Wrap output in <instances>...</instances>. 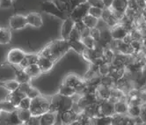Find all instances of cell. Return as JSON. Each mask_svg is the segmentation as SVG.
<instances>
[{
	"label": "cell",
	"mask_w": 146,
	"mask_h": 125,
	"mask_svg": "<svg viewBox=\"0 0 146 125\" xmlns=\"http://www.w3.org/2000/svg\"><path fill=\"white\" fill-rule=\"evenodd\" d=\"M30 105H31V99H29L28 97H25L20 100L18 106V109H29Z\"/></svg>",
	"instance_id": "cell-42"
},
{
	"label": "cell",
	"mask_w": 146,
	"mask_h": 125,
	"mask_svg": "<svg viewBox=\"0 0 146 125\" xmlns=\"http://www.w3.org/2000/svg\"><path fill=\"white\" fill-rule=\"evenodd\" d=\"M111 89L109 87L107 86H100L97 89V95L99 97V99L100 100V101L102 100H107L109 99L110 95H111Z\"/></svg>",
	"instance_id": "cell-22"
},
{
	"label": "cell",
	"mask_w": 146,
	"mask_h": 125,
	"mask_svg": "<svg viewBox=\"0 0 146 125\" xmlns=\"http://www.w3.org/2000/svg\"><path fill=\"white\" fill-rule=\"evenodd\" d=\"M24 125H40V122H39V118L38 117H34L32 116L27 122H26L25 123H23Z\"/></svg>",
	"instance_id": "cell-48"
},
{
	"label": "cell",
	"mask_w": 146,
	"mask_h": 125,
	"mask_svg": "<svg viewBox=\"0 0 146 125\" xmlns=\"http://www.w3.org/2000/svg\"><path fill=\"white\" fill-rule=\"evenodd\" d=\"M41 11H43L44 13L53 15L55 17H57L61 19H64V12H62V10L57 6V5L53 2V1H45L43 3H41L40 5Z\"/></svg>",
	"instance_id": "cell-4"
},
{
	"label": "cell",
	"mask_w": 146,
	"mask_h": 125,
	"mask_svg": "<svg viewBox=\"0 0 146 125\" xmlns=\"http://www.w3.org/2000/svg\"><path fill=\"white\" fill-rule=\"evenodd\" d=\"M82 22L84 23V25L89 28V29H92V28H95L97 27L99 22H100V19L94 18V17H92L89 14L86 15L84 18L82 19Z\"/></svg>",
	"instance_id": "cell-23"
},
{
	"label": "cell",
	"mask_w": 146,
	"mask_h": 125,
	"mask_svg": "<svg viewBox=\"0 0 146 125\" xmlns=\"http://www.w3.org/2000/svg\"><path fill=\"white\" fill-rule=\"evenodd\" d=\"M101 102L99 99L97 93H85L84 95L80 96L78 100L77 101L78 107L80 109H85L86 108L92 105V104H96Z\"/></svg>",
	"instance_id": "cell-5"
},
{
	"label": "cell",
	"mask_w": 146,
	"mask_h": 125,
	"mask_svg": "<svg viewBox=\"0 0 146 125\" xmlns=\"http://www.w3.org/2000/svg\"><path fill=\"white\" fill-rule=\"evenodd\" d=\"M26 53L19 49H12L7 54V61L13 65H19L25 57Z\"/></svg>",
	"instance_id": "cell-7"
},
{
	"label": "cell",
	"mask_w": 146,
	"mask_h": 125,
	"mask_svg": "<svg viewBox=\"0 0 146 125\" xmlns=\"http://www.w3.org/2000/svg\"><path fill=\"white\" fill-rule=\"evenodd\" d=\"M142 113V106H129L127 116L131 118L140 117Z\"/></svg>",
	"instance_id": "cell-31"
},
{
	"label": "cell",
	"mask_w": 146,
	"mask_h": 125,
	"mask_svg": "<svg viewBox=\"0 0 146 125\" xmlns=\"http://www.w3.org/2000/svg\"><path fill=\"white\" fill-rule=\"evenodd\" d=\"M112 124V116H99L93 118L92 125H111Z\"/></svg>",
	"instance_id": "cell-32"
},
{
	"label": "cell",
	"mask_w": 146,
	"mask_h": 125,
	"mask_svg": "<svg viewBox=\"0 0 146 125\" xmlns=\"http://www.w3.org/2000/svg\"><path fill=\"white\" fill-rule=\"evenodd\" d=\"M129 116L127 114L121 116V114H113L112 116V124L111 125H127Z\"/></svg>",
	"instance_id": "cell-29"
},
{
	"label": "cell",
	"mask_w": 146,
	"mask_h": 125,
	"mask_svg": "<svg viewBox=\"0 0 146 125\" xmlns=\"http://www.w3.org/2000/svg\"><path fill=\"white\" fill-rule=\"evenodd\" d=\"M0 108H1L2 111H5L8 114L13 113L17 110V108H15L11 102H9L7 100L0 101Z\"/></svg>",
	"instance_id": "cell-36"
},
{
	"label": "cell",
	"mask_w": 146,
	"mask_h": 125,
	"mask_svg": "<svg viewBox=\"0 0 146 125\" xmlns=\"http://www.w3.org/2000/svg\"><path fill=\"white\" fill-rule=\"evenodd\" d=\"M9 1H11V2H13V0H9Z\"/></svg>",
	"instance_id": "cell-55"
},
{
	"label": "cell",
	"mask_w": 146,
	"mask_h": 125,
	"mask_svg": "<svg viewBox=\"0 0 146 125\" xmlns=\"http://www.w3.org/2000/svg\"><path fill=\"white\" fill-rule=\"evenodd\" d=\"M58 93L62 96H66V97H70L72 98L76 94V92L75 90L73 89L72 87L70 86H68L64 84H62L58 89Z\"/></svg>",
	"instance_id": "cell-28"
},
{
	"label": "cell",
	"mask_w": 146,
	"mask_h": 125,
	"mask_svg": "<svg viewBox=\"0 0 146 125\" xmlns=\"http://www.w3.org/2000/svg\"><path fill=\"white\" fill-rule=\"evenodd\" d=\"M110 32H111V36L113 41H122L128 34H129L128 31L126 30L122 25H121L120 23L117 24L116 26H114L113 27L110 28Z\"/></svg>",
	"instance_id": "cell-10"
},
{
	"label": "cell",
	"mask_w": 146,
	"mask_h": 125,
	"mask_svg": "<svg viewBox=\"0 0 146 125\" xmlns=\"http://www.w3.org/2000/svg\"><path fill=\"white\" fill-rule=\"evenodd\" d=\"M57 114L52 112H47L39 118L40 125H53L56 121Z\"/></svg>",
	"instance_id": "cell-19"
},
{
	"label": "cell",
	"mask_w": 146,
	"mask_h": 125,
	"mask_svg": "<svg viewBox=\"0 0 146 125\" xmlns=\"http://www.w3.org/2000/svg\"><path fill=\"white\" fill-rule=\"evenodd\" d=\"M86 2L91 5V6H95L100 9H105V5L102 0H86Z\"/></svg>",
	"instance_id": "cell-45"
},
{
	"label": "cell",
	"mask_w": 146,
	"mask_h": 125,
	"mask_svg": "<svg viewBox=\"0 0 146 125\" xmlns=\"http://www.w3.org/2000/svg\"><path fill=\"white\" fill-rule=\"evenodd\" d=\"M90 5L86 2L84 4H81L78 6H76L72 11L70 13L69 17L74 20L75 22L77 21H80L82 20V19L84 18L86 15L88 14V11H89V8H90Z\"/></svg>",
	"instance_id": "cell-6"
},
{
	"label": "cell",
	"mask_w": 146,
	"mask_h": 125,
	"mask_svg": "<svg viewBox=\"0 0 146 125\" xmlns=\"http://www.w3.org/2000/svg\"><path fill=\"white\" fill-rule=\"evenodd\" d=\"M57 6L62 10V12H69V13L72 11L70 5V0H57Z\"/></svg>",
	"instance_id": "cell-40"
},
{
	"label": "cell",
	"mask_w": 146,
	"mask_h": 125,
	"mask_svg": "<svg viewBox=\"0 0 146 125\" xmlns=\"http://www.w3.org/2000/svg\"><path fill=\"white\" fill-rule=\"evenodd\" d=\"M19 125H24V124H23V123H21V124H19Z\"/></svg>",
	"instance_id": "cell-56"
},
{
	"label": "cell",
	"mask_w": 146,
	"mask_h": 125,
	"mask_svg": "<svg viewBox=\"0 0 146 125\" xmlns=\"http://www.w3.org/2000/svg\"><path fill=\"white\" fill-rule=\"evenodd\" d=\"M90 36L97 43L100 37V30L98 27L90 29Z\"/></svg>",
	"instance_id": "cell-44"
},
{
	"label": "cell",
	"mask_w": 146,
	"mask_h": 125,
	"mask_svg": "<svg viewBox=\"0 0 146 125\" xmlns=\"http://www.w3.org/2000/svg\"><path fill=\"white\" fill-rule=\"evenodd\" d=\"M78 114L74 109H70L65 111L60 114H57L59 116V121L62 123V125H70L73 122H75L78 118Z\"/></svg>",
	"instance_id": "cell-8"
},
{
	"label": "cell",
	"mask_w": 146,
	"mask_h": 125,
	"mask_svg": "<svg viewBox=\"0 0 146 125\" xmlns=\"http://www.w3.org/2000/svg\"><path fill=\"white\" fill-rule=\"evenodd\" d=\"M75 27V21L73 19H71L70 17L66 18L64 20V23L62 26V30H61V34H62V40H68L69 36L71 33V31L73 28Z\"/></svg>",
	"instance_id": "cell-12"
},
{
	"label": "cell",
	"mask_w": 146,
	"mask_h": 125,
	"mask_svg": "<svg viewBox=\"0 0 146 125\" xmlns=\"http://www.w3.org/2000/svg\"><path fill=\"white\" fill-rule=\"evenodd\" d=\"M5 122V125H19L22 123L18 116L17 110L13 113H10L8 114V116L6 117Z\"/></svg>",
	"instance_id": "cell-30"
},
{
	"label": "cell",
	"mask_w": 146,
	"mask_h": 125,
	"mask_svg": "<svg viewBox=\"0 0 146 125\" xmlns=\"http://www.w3.org/2000/svg\"><path fill=\"white\" fill-rule=\"evenodd\" d=\"M114 104L110 102L108 100H102L100 102V111L101 114L104 116H113V114H115L114 113Z\"/></svg>",
	"instance_id": "cell-17"
},
{
	"label": "cell",
	"mask_w": 146,
	"mask_h": 125,
	"mask_svg": "<svg viewBox=\"0 0 146 125\" xmlns=\"http://www.w3.org/2000/svg\"><path fill=\"white\" fill-rule=\"evenodd\" d=\"M143 88H144V89H146V86H144V87H143Z\"/></svg>",
	"instance_id": "cell-54"
},
{
	"label": "cell",
	"mask_w": 146,
	"mask_h": 125,
	"mask_svg": "<svg viewBox=\"0 0 146 125\" xmlns=\"http://www.w3.org/2000/svg\"><path fill=\"white\" fill-rule=\"evenodd\" d=\"M81 41L86 49H94L97 46V43L90 35L81 38Z\"/></svg>",
	"instance_id": "cell-37"
},
{
	"label": "cell",
	"mask_w": 146,
	"mask_h": 125,
	"mask_svg": "<svg viewBox=\"0 0 146 125\" xmlns=\"http://www.w3.org/2000/svg\"><path fill=\"white\" fill-rule=\"evenodd\" d=\"M114 113L116 114H121L125 116L128 113L129 104L127 103V95H125L121 100H118L116 103H114Z\"/></svg>",
	"instance_id": "cell-16"
},
{
	"label": "cell",
	"mask_w": 146,
	"mask_h": 125,
	"mask_svg": "<svg viewBox=\"0 0 146 125\" xmlns=\"http://www.w3.org/2000/svg\"><path fill=\"white\" fill-rule=\"evenodd\" d=\"M54 64L55 62L45 57H42V56H40L38 55V60H37V64L41 72H47V71H49L54 66Z\"/></svg>",
	"instance_id": "cell-14"
},
{
	"label": "cell",
	"mask_w": 146,
	"mask_h": 125,
	"mask_svg": "<svg viewBox=\"0 0 146 125\" xmlns=\"http://www.w3.org/2000/svg\"><path fill=\"white\" fill-rule=\"evenodd\" d=\"M143 50H144L145 54H146V38L143 40Z\"/></svg>",
	"instance_id": "cell-51"
},
{
	"label": "cell",
	"mask_w": 146,
	"mask_h": 125,
	"mask_svg": "<svg viewBox=\"0 0 146 125\" xmlns=\"http://www.w3.org/2000/svg\"><path fill=\"white\" fill-rule=\"evenodd\" d=\"M100 85L109 88H113L115 86V81L113 79L110 75L100 76Z\"/></svg>",
	"instance_id": "cell-35"
},
{
	"label": "cell",
	"mask_w": 146,
	"mask_h": 125,
	"mask_svg": "<svg viewBox=\"0 0 146 125\" xmlns=\"http://www.w3.org/2000/svg\"><path fill=\"white\" fill-rule=\"evenodd\" d=\"M17 114H18V116L20 122L22 123H25L32 117V114H31V112L29 111V109H18L17 108Z\"/></svg>",
	"instance_id": "cell-34"
},
{
	"label": "cell",
	"mask_w": 146,
	"mask_h": 125,
	"mask_svg": "<svg viewBox=\"0 0 146 125\" xmlns=\"http://www.w3.org/2000/svg\"><path fill=\"white\" fill-rule=\"evenodd\" d=\"M130 47L134 51V54H138L143 49V41H137V40H132L130 43Z\"/></svg>",
	"instance_id": "cell-38"
},
{
	"label": "cell",
	"mask_w": 146,
	"mask_h": 125,
	"mask_svg": "<svg viewBox=\"0 0 146 125\" xmlns=\"http://www.w3.org/2000/svg\"><path fill=\"white\" fill-rule=\"evenodd\" d=\"M114 56H115V51L113 49V48H107L104 49L103 51V55H102V58L105 62V64H111L114 58Z\"/></svg>",
	"instance_id": "cell-25"
},
{
	"label": "cell",
	"mask_w": 146,
	"mask_h": 125,
	"mask_svg": "<svg viewBox=\"0 0 146 125\" xmlns=\"http://www.w3.org/2000/svg\"><path fill=\"white\" fill-rule=\"evenodd\" d=\"M70 49V48L68 41L62 39L50 43L48 46H46L40 51L39 55L45 57L55 62L62 57H64Z\"/></svg>",
	"instance_id": "cell-1"
},
{
	"label": "cell",
	"mask_w": 146,
	"mask_h": 125,
	"mask_svg": "<svg viewBox=\"0 0 146 125\" xmlns=\"http://www.w3.org/2000/svg\"><path fill=\"white\" fill-rule=\"evenodd\" d=\"M27 23V25H30L34 27H40L43 25V20L41 16L39 13H30L26 16Z\"/></svg>",
	"instance_id": "cell-18"
},
{
	"label": "cell",
	"mask_w": 146,
	"mask_h": 125,
	"mask_svg": "<svg viewBox=\"0 0 146 125\" xmlns=\"http://www.w3.org/2000/svg\"><path fill=\"white\" fill-rule=\"evenodd\" d=\"M49 105V111L55 113L56 114H60L65 111H68L72 108L74 100L70 97L62 96L59 93H56L51 98Z\"/></svg>",
	"instance_id": "cell-2"
},
{
	"label": "cell",
	"mask_w": 146,
	"mask_h": 125,
	"mask_svg": "<svg viewBox=\"0 0 146 125\" xmlns=\"http://www.w3.org/2000/svg\"><path fill=\"white\" fill-rule=\"evenodd\" d=\"M102 13H103V10L100 9V8H98V7H95V6H90L89 8V11H88V14L98 19H101V16H102Z\"/></svg>",
	"instance_id": "cell-39"
},
{
	"label": "cell",
	"mask_w": 146,
	"mask_h": 125,
	"mask_svg": "<svg viewBox=\"0 0 146 125\" xmlns=\"http://www.w3.org/2000/svg\"><path fill=\"white\" fill-rule=\"evenodd\" d=\"M12 5V2L9 1V0H1V3H0V6L2 7H10Z\"/></svg>",
	"instance_id": "cell-49"
},
{
	"label": "cell",
	"mask_w": 146,
	"mask_h": 125,
	"mask_svg": "<svg viewBox=\"0 0 146 125\" xmlns=\"http://www.w3.org/2000/svg\"><path fill=\"white\" fill-rule=\"evenodd\" d=\"M84 80L81 79L78 76L75 75V74H69L67 75L64 81H62V84H64L68 86L72 87L74 90L78 89V87L82 86L84 85Z\"/></svg>",
	"instance_id": "cell-11"
},
{
	"label": "cell",
	"mask_w": 146,
	"mask_h": 125,
	"mask_svg": "<svg viewBox=\"0 0 146 125\" xmlns=\"http://www.w3.org/2000/svg\"><path fill=\"white\" fill-rule=\"evenodd\" d=\"M0 85H2L4 87L8 89L10 92H13V91L19 89V84L15 79L3 81V82H1V84H0Z\"/></svg>",
	"instance_id": "cell-33"
},
{
	"label": "cell",
	"mask_w": 146,
	"mask_h": 125,
	"mask_svg": "<svg viewBox=\"0 0 146 125\" xmlns=\"http://www.w3.org/2000/svg\"><path fill=\"white\" fill-rule=\"evenodd\" d=\"M26 73L32 78H36V77H39L42 72L40 71L39 66L37 64H31L27 67H26L25 69H23Z\"/></svg>",
	"instance_id": "cell-24"
},
{
	"label": "cell",
	"mask_w": 146,
	"mask_h": 125,
	"mask_svg": "<svg viewBox=\"0 0 146 125\" xmlns=\"http://www.w3.org/2000/svg\"><path fill=\"white\" fill-rule=\"evenodd\" d=\"M27 25L26 16L16 14L10 18L9 19V27L13 30H19L24 28Z\"/></svg>",
	"instance_id": "cell-9"
},
{
	"label": "cell",
	"mask_w": 146,
	"mask_h": 125,
	"mask_svg": "<svg viewBox=\"0 0 146 125\" xmlns=\"http://www.w3.org/2000/svg\"><path fill=\"white\" fill-rule=\"evenodd\" d=\"M53 125H62V123L59 120H56V122H55Z\"/></svg>",
	"instance_id": "cell-52"
},
{
	"label": "cell",
	"mask_w": 146,
	"mask_h": 125,
	"mask_svg": "<svg viewBox=\"0 0 146 125\" xmlns=\"http://www.w3.org/2000/svg\"><path fill=\"white\" fill-rule=\"evenodd\" d=\"M68 40H72V41H80L81 40V34L77 28H73L71 33L69 36Z\"/></svg>",
	"instance_id": "cell-43"
},
{
	"label": "cell",
	"mask_w": 146,
	"mask_h": 125,
	"mask_svg": "<svg viewBox=\"0 0 146 125\" xmlns=\"http://www.w3.org/2000/svg\"><path fill=\"white\" fill-rule=\"evenodd\" d=\"M68 43H69V45H70V48L72 49L73 50H75L77 53L82 55V53L84 52V50L86 49L85 47V45L82 43L81 40L80 41H72V40H67Z\"/></svg>",
	"instance_id": "cell-26"
},
{
	"label": "cell",
	"mask_w": 146,
	"mask_h": 125,
	"mask_svg": "<svg viewBox=\"0 0 146 125\" xmlns=\"http://www.w3.org/2000/svg\"><path fill=\"white\" fill-rule=\"evenodd\" d=\"M15 80L19 85L29 84L31 78L26 73V71L23 69H18L15 71Z\"/></svg>",
	"instance_id": "cell-20"
},
{
	"label": "cell",
	"mask_w": 146,
	"mask_h": 125,
	"mask_svg": "<svg viewBox=\"0 0 146 125\" xmlns=\"http://www.w3.org/2000/svg\"><path fill=\"white\" fill-rule=\"evenodd\" d=\"M49 101L43 96H39L31 100L29 111L34 117H40L43 114L49 111Z\"/></svg>",
	"instance_id": "cell-3"
},
{
	"label": "cell",
	"mask_w": 146,
	"mask_h": 125,
	"mask_svg": "<svg viewBox=\"0 0 146 125\" xmlns=\"http://www.w3.org/2000/svg\"><path fill=\"white\" fill-rule=\"evenodd\" d=\"M110 9L113 12L125 14L128 10V0H113Z\"/></svg>",
	"instance_id": "cell-15"
},
{
	"label": "cell",
	"mask_w": 146,
	"mask_h": 125,
	"mask_svg": "<svg viewBox=\"0 0 146 125\" xmlns=\"http://www.w3.org/2000/svg\"><path fill=\"white\" fill-rule=\"evenodd\" d=\"M0 3H1V0H0Z\"/></svg>",
	"instance_id": "cell-57"
},
{
	"label": "cell",
	"mask_w": 146,
	"mask_h": 125,
	"mask_svg": "<svg viewBox=\"0 0 146 125\" xmlns=\"http://www.w3.org/2000/svg\"><path fill=\"white\" fill-rule=\"evenodd\" d=\"M141 18L143 22L146 25V8H144L143 11H142V14H141Z\"/></svg>",
	"instance_id": "cell-50"
},
{
	"label": "cell",
	"mask_w": 146,
	"mask_h": 125,
	"mask_svg": "<svg viewBox=\"0 0 146 125\" xmlns=\"http://www.w3.org/2000/svg\"><path fill=\"white\" fill-rule=\"evenodd\" d=\"M138 98L141 100V101H142V103H143V105L146 104V89H144V88H141V89H140Z\"/></svg>",
	"instance_id": "cell-47"
},
{
	"label": "cell",
	"mask_w": 146,
	"mask_h": 125,
	"mask_svg": "<svg viewBox=\"0 0 146 125\" xmlns=\"http://www.w3.org/2000/svg\"><path fill=\"white\" fill-rule=\"evenodd\" d=\"M84 3H86V0H70V5L71 7V10H73L76 6L81 4H84Z\"/></svg>",
	"instance_id": "cell-46"
},
{
	"label": "cell",
	"mask_w": 146,
	"mask_h": 125,
	"mask_svg": "<svg viewBox=\"0 0 146 125\" xmlns=\"http://www.w3.org/2000/svg\"><path fill=\"white\" fill-rule=\"evenodd\" d=\"M111 70V65L108 64H104L99 67V74L100 76H107L109 75Z\"/></svg>",
	"instance_id": "cell-41"
},
{
	"label": "cell",
	"mask_w": 146,
	"mask_h": 125,
	"mask_svg": "<svg viewBox=\"0 0 146 125\" xmlns=\"http://www.w3.org/2000/svg\"><path fill=\"white\" fill-rule=\"evenodd\" d=\"M25 97H27L25 95V93L22 92L19 89H17V90H15L13 92H10V93L6 96V100H5L11 102L15 108H18V106H19L20 100H21Z\"/></svg>",
	"instance_id": "cell-13"
},
{
	"label": "cell",
	"mask_w": 146,
	"mask_h": 125,
	"mask_svg": "<svg viewBox=\"0 0 146 125\" xmlns=\"http://www.w3.org/2000/svg\"><path fill=\"white\" fill-rule=\"evenodd\" d=\"M12 39V33L8 28H0V44L10 43Z\"/></svg>",
	"instance_id": "cell-27"
},
{
	"label": "cell",
	"mask_w": 146,
	"mask_h": 125,
	"mask_svg": "<svg viewBox=\"0 0 146 125\" xmlns=\"http://www.w3.org/2000/svg\"><path fill=\"white\" fill-rule=\"evenodd\" d=\"M37 60H38V55L26 54L23 60L21 61V62H20L19 66L20 69H25L26 67H27L31 64H37Z\"/></svg>",
	"instance_id": "cell-21"
},
{
	"label": "cell",
	"mask_w": 146,
	"mask_h": 125,
	"mask_svg": "<svg viewBox=\"0 0 146 125\" xmlns=\"http://www.w3.org/2000/svg\"><path fill=\"white\" fill-rule=\"evenodd\" d=\"M1 112H2V110H1V108H0V116H1Z\"/></svg>",
	"instance_id": "cell-53"
}]
</instances>
